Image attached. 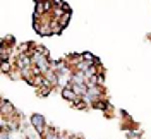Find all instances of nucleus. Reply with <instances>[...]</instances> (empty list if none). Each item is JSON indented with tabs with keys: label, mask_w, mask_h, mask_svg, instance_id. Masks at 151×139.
Instances as JSON below:
<instances>
[{
	"label": "nucleus",
	"mask_w": 151,
	"mask_h": 139,
	"mask_svg": "<svg viewBox=\"0 0 151 139\" xmlns=\"http://www.w3.org/2000/svg\"><path fill=\"white\" fill-rule=\"evenodd\" d=\"M69 21H70V12L64 14L62 17L58 19V24H60V28H62V29H65V28H67V24H69Z\"/></svg>",
	"instance_id": "1a4fd4ad"
},
{
	"label": "nucleus",
	"mask_w": 151,
	"mask_h": 139,
	"mask_svg": "<svg viewBox=\"0 0 151 139\" xmlns=\"http://www.w3.org/2000/svg\"><path fill=\"white\" fill-rule=\"evenodd\" d=\"M70 83L72 84H88V79H86L84 74H81V72H74L72 77H70Z\"/></svg>",
	"instance_id": "423d86ee"
},
{
	"label": "nucleus",
	"mask_w": 151,
	"mask_h": 139,
	"mask_svg": "<svg viewBox=\"0 0 151 139\" xmlns=\"http://www.w3.org/2000/svg\"><path fill=\"white\" fill-rule=\"evenodd\" d=\"M45 77L48 79V83L52 84L53 88H58V74H57L53 69H52V71H48L47 74H45Z\"/></svg>",
	"instance_id": "39448f33"
},
{
	"label": "nucleus",
	"mask_w": 151,
	"mask_h": 139,
	"mask_svg": "<svg viewBox=\"0 0 151 139\" xmlns=\"http://www.w3.org/2000/svg\"><path fill=\"white\" fill-rule=\"evenodd\" d=\"M60 93H62V98H64V100H67V102L70 103V105H72L74 102H77V100H79V96H77V94L72 91V89H69V88H64V89H62Z\"/></svg>",
	"instance_id": "20e7f679"
},
{
	"label": "nucleus",
	"mask_w": 151,
	"mask_h": 139,
	"mask_svg": "<svg viewBox=\"0 0 151 139\" xmlns=\"http://www.w3.org/2000/svg\"><path fill=\"white\" fill-rule=\"evenodd\" d=\"M41 139H60V130H57L52 125H48L45 129V132L41 134Z\"/></svg>",
	"instance_id": "7ed1b4c3"
},
{
	"label": "nucleus",
	"mask_w": 151,
	"mask_h": 139,
	"mask_svg": "<svg viewBox=\"0 0 151 139\" xmlns=\"http://www.w3.org/2000/svg\"><path fill=\"white\" fill-rule=\"evenodd\" d=\"M14 43H16L14 36H12V35H5V36L2 38V43H0V45H2V46H9V48H14Z\"/></svg>",
	"instance_id": "6e6552de"
},
{
	"label": "nucleus",
	"mask_w": 151,
	"mask_h": 139,
	"mask_svg": "<svg viewBox=\"0 0 151 139\" xmlns=\"http://www.w3.org/2000/svg\"><path fill=\"white\" fill-rule=\"evenodd\" d=\"M72 107H74V108H77V110H86V108H88V105H86V103L83 102L81 98H79L77 102H74V103H72Z\"/></svg>",
	"instance_id": "9b49d317"
},
{
	"label": "nucleus",
	"mask_w": 151,
	"mask_h": 139,
	"mask_svg": "<svg viewBox=\"0 0 151 139\" xmlns=\"http://www.w3.org/2000/svg\"><path fill=\"white\" fill-rule=\"evenodd\" d=\"M83 60H84L86 64H89V65H98L100 64V60H98L93 53H89V52H84V53H83Z\"/></svg>",
	"instance_id": "0eeeda50"
},
{
	"label": "nucleus",
	"mask_w": 151,
	"mask_h": 139,
	"mask_svg": "<svg viewBox=\"0 0 151 139\" xmlns=\"http://www.w3.org/2000/svg\"><path fill=\"white\" fill-rule=\"evenodd\" d=\"M0 139H10V132H7V130H0Z\"/></svg>",
	"instance_id": "f8f14e48"
},
{
	"label": "nucleus",
	"mask_w": 151,
	"mask_h": 139,
	"mask_svg": "<svg viewBox=\"0 0 151 139\" xmlns=\"http://www.w3.org/2000/svg\"><path fill=\"white\" fill-rule=\"evenodd\" d=\"M0 115H2V119H12V117L17 115V110L14 108L12 102L5 100V98L2 100V103H0Z\"/></svg>",
	"instance_id": "f03ea898"
},
{
	"label": "nucleus",
	"mask_w": 151,
	"mask_h": 139,
	"mask_svg": "<svg viewBox=\"0 0 151 139\" xmlns=\"http://www.w3.org/2000/svg\"><path fill=\"white\" fill-rule=\"evenodd\" d=\"M53 89H55V88H38L36 94H38V96H41V98H45V96H48Z\"/></svg>",
	"instance_id": "9d476101"
},
{
	"label": "nucleus",
	"mask_w": 151,
	"mask_h": 139,
	"mask_svg": "<svg viewBox=\"0 0 151 139\" xmlns=\"http://www.w3.org/2000/svg\"><path fill=\"white\" fill-rule=\"evenodd\" d=\"M29 124H31L33 130L38 132L40 136H41V134L45 132V129L48 127L47 120H45V117H43L41 113H33V115H31V119H29Z\"/></svg>",
	"instance_id": "f257e3e1"
}]
</instances>
